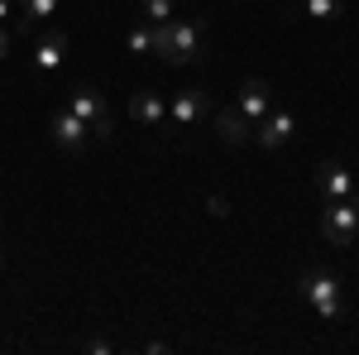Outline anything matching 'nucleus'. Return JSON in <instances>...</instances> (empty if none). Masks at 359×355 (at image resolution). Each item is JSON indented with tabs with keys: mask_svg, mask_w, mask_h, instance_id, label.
I'll use <instances>...</instances> for the list:
<instances>
[{
	"mask_svg": "<svg viewBox=\"0 0 359 355\" xmlns=\"http://www.w3.org/2000/svg\"><path fill=\"white\" fill-rule=\"evenodd\" d=\"M130 115H135L139 125H163V120H168V106H163V96H158V91H135Z\"/></svg>",
	"mask_w": 359,
	"mask_h": 355,
	"instance_id": "12",
	"label": "nucleus"
},
{
	"mask_svg": "<svg viewBox=\"0 0 359 355\" xmlns=\"http://www.w3.org/2000/svg\"><path fill=\"white\" fill-rule=\"evenodd\" d=\"M206 207H211V217H230V202H225L221 192H216V197H211V202H206Z\"/></svg>",
	"mask_w": 359,
	"mask_h": 355,
	"instance_id": "17",
	"label": "nucleus"
},
{
	"mask_svg": "<svg viewBox=\"0 0 359 355\" xmlns=\"http://www.w3.org/2000/svg\"><path fill=\"white\" fill-rule=\"evenodd\" d=\"M350 202H355V212H359V192H355V197H350Z\"/></svg>",
	"mask_w": 359,
	"mask_h": 355,
	"instance_id": "20",
	"label": "nucleus"
},
{
	"mask_svg": "<svg viewBox=\"0 0 359 355\" xmlns=\"http://www.w3.org/2000/svg\"><path fill=\"white\" fill-rule=\"evenodd\" d=\"M10 53V34H5V25H0V58Z\"/></svg>",
	"mask_w": 359,
	"mask_h": 355,
	"instance_id": "18",
	"label": "nucleus"
},
{
	"mask_svg": "<svg viewBox=\"0 0 359 355\" xmlns=\"http://www.w3.org/2000/svg\"><path fill=\"white\" fill-rule=\"evenodd\" d=\"M216 135H221V144H245V139H254V120L240 106H230L216 115Z\"/></svg>",
	"mask_w": 359,
	"mask_h": 355,
	"instance_id": "11",
	"label": "nucleus"
},
{
	"mask_svg": "<svg viewBox=\"0 0 359 355\" xmlns=\"http://www.w3.org/2000/svg\"><path fill=\"white\" fill-rule=\"evenodd\" d=\"M321 231H326V240L340 245V250L359 245V212H355V202H350V197H345V202H331L326 217H321Z\"/></svg>",
	"mask_w": 359,
	"mask_h": 355,
	"instance_id": "4",
	"label": "nucleus"
},
{
	"mask_svg": "<svg viewBox=\"0 0 359 355\" xmlns=\"http://www.w3.org/2000/svg\"><path fill=\"white\" fill-rule=\"evenodd\" d=\"M321 197H326V202L355 197V173H350L345 164H321Z\"/></svg>",
	"mask_w": 359,
	"mask_h": 355,
	"instance_id": "10",
	"label": "nucleus"
},
{
	"mask_svg": "<svg viewBox=\"0 0 359 355\" xmlns=\"http://www.w3.org/2000/svg\"><path fill=\"white\" fill-rule=\"evenodd\" d=\"M297 130V120H292V110H269L259 125H254V139L264 144V149H283L287 139Z\"/></svg>",
	"mask_w": 359,
	"mask_h": 355,
	"instance_id": "8",
	"label": "nucleus"
},
{
	"mask_svg": "<svg viewBox=\"0 0 359 355\" xmlns=\"http://www.w3.org/2000/svg\"><path fill=\"white\" fill-rule=\"evenodd\" d=\"M302 298L316 307V317H340V302H345V293H340V283H335V273L326 269H306L302 273Z\"/></svg>",
	"mask_w": 359,
	"mask_h": 355,
	"instance_id": "3",
	"label": "nucleus"
},
{
	"mask_svg": "<svg viewBox=\"0 0 359 355\" xmlns=\"http://www.w3.org/2000/svg\"><path fill=\"white\" fill-rule=\"evenodd\" d=\"M62 53H67V34L62 29H48V34H39L34 39V72H57L62 67Z\"/></svg>",
	"mask_w": 359,
	"mask_h": 355,
	"instance_id": "7",
	"label": "nucleus"
},
{
	"mask_svg": "<svg viewBox=\"0 0 359 355\" xmlns=\"http://www.w3.org/2000/svg\"><path fill=\"white\" fill-rule=\"evenodd\" d=\"M48 135H53V144L62 149V154H82V149H86V139H91V130H86L82 120H77L72 110L62 106V110L53 115V120H48Z\"/></svg>",
	"mask_w": 359,
	"mask_h": 355,
	"instance_id": "5",
	"label": "nucleus"
},
{
	"mask_svg": "<svg viewBox=\"0 0 359 355\" xmlns=\"http://www.w3.org/2000/svg\"><path fill=\"white\" fill-rule=\"evenodd\" d=\"M240 110H245L249 120L259 125L269 110H273V91H269V82H259V77H249L245 86H240Z\"/></svg>",
	"mask_w": 359,
	"mask_h": 355,
	"instance_id": "9",
	"label": "nucleus"
},
{
	"mask_svg": "<svg viewBox=\"0 0 359 355\" xmlns=\"http://www.w3.org/2000/svg\"><path fill=\"white\" fill-rule=\"evenodd\" d=\"M206 115V91L201 86H182V91H172V106H168V125L172 130H187Z\"/></svg>",
	"mask_w": 359,
	"mask_h": 355,
	"instance_id": "6",
	"label": "nucleus"
},
{
	"mask_svg": "<svg viewBox=\"0 0 359 355\" xmlns=\"http://www.w3.org/2000/svg\"><path fill=\"white\" fill-rule=\"evenodd\" d=\"M130 53H154V25H139V29H130Z\"/></svg>",
	"mask_w": 359,
	"mask_h": 355,
	"instance_id": "15",
	"label": "nucleus"
},
{
	"mask_svg": "<svg viewBox=\"0 0 359 355\" xmlns=\"http://www.w3.org/2000/svg\"><path fill=\"white\" fill-rule=\"evenodd\" d=\"M67 110H72L96 139H111L115 135V130H111V110H106V96H101L96 86H77V91L67 96Z\"/></svg>",
	"mask_w": 359,
	"mask_h": 355,
	"instance_id": "2",
	"label": "nucleus"
},
{
	"mask_svg": "<svg viewBox=\"0 0 359 355\" xmlns=\"http://www.w3.org/2000/svg\"><path fill=\"white\" fill-rule=\"evenodd\" d=\"M201 44H206V25L201 20H168V25H154V53L182 67V63H196L201 58Z\"/></svg>",
	"mask_w": 359,
	"mask_h": 355,
	"instance_id": "1",
	"label": "nucleus"
},
{
	"mask_svg": "<svg viewBox=\"0 0 359 355\" xmlns=\"http://www.w3.org/2000/svg\"><path fill=\"white\" fill-rule=\"evenodd\" d=\"M302 10L311 20H335V15H345V0H302Z\"/></svg>",
	"mask_w": 359,
	"mask_h": 355,
	"instance_id": "14",
	"label": "nucleus"
},
{
	"mask_svg": "<svg viewBox=\"0 0 359 355\" xmlns=\"http://www.w3.org/2000/svg\"><path fill=\"white\" fill-rule=\"evenodd\" d=\"M144 20L149 25H168L172 20V0H144Z\"/></svg>",
	"mask_w": 359,
	"mask_h": 355,
	"instance_id": "16",
	"label": "nucleus"
},
{
	"mask_svg": "<svg viewBox=\"0 0 359 355\" xmlns=\"http://www.w3.org/2000/svg\"><path fill=\"white\" fill-rule=\"evenodd\" d=\"M5 15H15V5H10V0H0V20H5Z\"/></svg>",
	"mask_w": 359,
	"mask_h": 355,
	"instance_id": "19",
	"label": "nucleus"
},
{
	"mask_svg": "<svg viewBox=\"0 0 359 355\" xmlns=\"http://www.w3.org/2000/svg\"><path fill=\"white\" fill-rule=\"evenodd\" d=\"M20 15H25V29H34L57 15V0H20Z\"/></svg>",
	"mask_w": 359,
	"mask_h": 355,
	"instance_id": "13",
	"label": "nucleus"
}]
</instances>
